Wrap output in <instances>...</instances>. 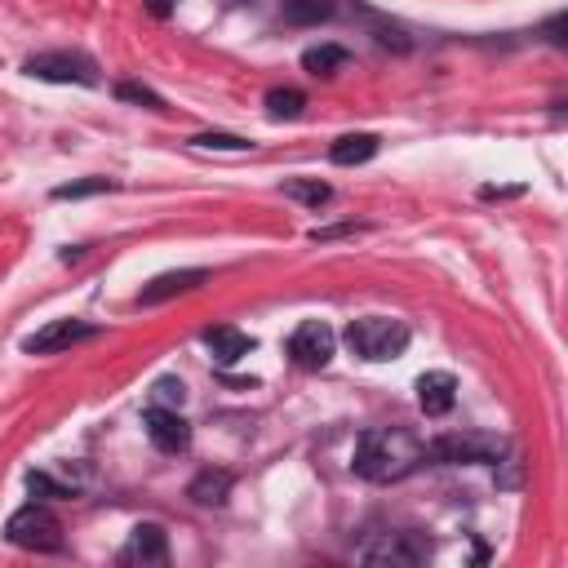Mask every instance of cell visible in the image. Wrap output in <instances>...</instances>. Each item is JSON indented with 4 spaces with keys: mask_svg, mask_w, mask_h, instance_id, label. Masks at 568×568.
Returning a JSON list of instances; mask_svg holds the SVG:
<instances>
[{
    "mask_svg": "<svg viewBox=\"0 0 568 568\" xmlns=\"http://www.w3.org/2000/svg\"><path fill=\"white\" fill-rule=\"evenodd\" d=\"M422 462H426V444L422 439H413L408 430H395V426H377V430L359 435L351 466L368 484H395L408 470H417Z\"/></svg>",
    "mask_w": 568,
    "mask_h": 568,
    "instance_id": "6da1fadb",
    "label": "cell"
},
{
    "mask_svg": "<svg viewBox=\"0 0 568 568\" xmlns=\"http://www.w3.org/2000/svg\"><path fill=\"white\" fill-rule=\"evenodd\" d=\"M346 346L359 355V359H399L404 346H408V324L390 320V315H359L346 324Z\"/></svg>",
    "mask_w": 568,
    "mask_h": 568,
    "instance_id": "7a4b0ae2",
    "label": "cell"
},
{
    "mask_svg": "<svg viewBox=\"0 0 568 568\" xmlns=\"http://www.w3.org/2000/svg\"><path fill=\"white\" fill-rule=\"evenodd\" d=\"M4 537L18 550H62V524H58V515L49 506H36V501L9 515Z\"/></svg>",
    "mask_w": 568,
    "mask_h": 568,
    "instance_id": "3957f363",
    "label": "cell"
},
{
    "mask_svg": "<svg viewBox=\"0 0 568 568\" xmlns=\"http://www.w3.org/2000/svg\"><path fill=\"white\" fill-rule=\"evenodd\" d=\"M510 444L501 435H484V430H457V435H439L426 444V457L435 462H497Z\"/></svg>",
    "mask_w": 568,
    "mask_h": 568,
    "instance_id": "277c9868",
    "label": "cell"
},
{
    "mask_svg": "<svg viewBox=\"0 0 568 568\" xmlns=\"http://www.w3.org/2000/svg\"><path fill=\"white\" fill-rule=\"evenodd\" d=\"M22 71L36 75V80H53V84H98L93 58L67 53V49H58V53H36V58L22 62Z\"/></svg>",
    "mask_w": 568,
    "mask_h": 568,
    "instance_id": "5b68a950",
    "label": "cell"
},
{
    "mask_svg": "<svg viewBox=\"0 0 568 568\" xmlns=\"http://www.w3.org/2000/svg\"><path fill=\"white\" fill-rule=\"evenodd\" d=\"M333 346H337L333 328H328L324 320H306V324H297L293 337H288V359H293L297 368L315 373V368H324V364L333 359Z\"/></svg>",
    "mask_w": 568,
    "mask_h": 568,
    "instance_id": "8992f818",
    "label": "cell"
},
{
    "mask_svg": "<svg viewBox=\"0 0 568 568\" xmlns=\"http://www.w3.org/2000/svg\"><path fill=\"white\" fill-rule=\"evenodd\" d=\"M89 337H98V324H89V320H53V324L36 328L31 337H22V351L27 355H53V351H67V346L89 342Z\"/></svg>",
    "mask_w": 568,
    "mask_h": 568,
    "instance_id": "52a82bcc",
    "label": "cell"
},
{
    "mask_svg": "<svg viewBox=\"0 0 568 568\" xmlns=\"http://www.w3.org/2000/svg\"><path fill=\"white\" fill-rule=\"evenodd\" d=\"M142 426H146V435H151V444H155L160 453H186V444H191V426H186V417H182L178 408L151 404V408L142 413Z\"/></svg>",
    "mask_w": 568,
    "mask_h": 568,
    "instance_id": "ba28073f",
    "label": "cell"
},
{
    "mask_svg": "<svg viewBox=\"0 0 568 568\" xmlns=\"http://www.w3.org/2000/svg\"><path fill=\"white\" fill-rule=\"evenodd\" d=\"M453 399H457V377L453 373L435 368V373H422L417 377V404H422L426 417H444L453 408Z\"/></svg>",
    "mask_w": 568,
    "mask_h": 568,
    "instance_id": "9c48e42d",
    "label": "cell"
},
{
    "mask_svg": "<svg viewBox=\"0 0 568 568\" xmlns=\"http://www.w3.org/2000/svg\"><path fill=\"white\" fill-rule=\"evenodd\" d=\"M120 559L124 564H169V537H164V528L160 524H138Z\"/></svg>",
    "mask_w": 568,
    "mask_h": 568,
    "instance_id": "30bf717a",
    "label": "cell"
},
{
    "mask_svg": "<svg viewBox=\"0 0 568 568\" xmlns=\"http://www.w3.org/2000/svg\"><path fill=\"white\" fill-rule=\"evenodd\" d=\"M209 280V271H169V275H155L146 288H142V297L138 302H146V306H155V302H164V297H173V293H191V288H200Z\"/></svg>",
    "mask_w": 568,
    "mask_h": 568,
    "instance_id": "8fae6325",
    "label": "cell"
},
{
    "mask_svg": "<svg viewBox=\"0 0 568 568\" xmlns=\"http://www.w3.org/2000/svg\"><path fill=\"white\" fill-rule=\"evenodd\" d=\"M204 346L213 351L217 364H235V359H244L253 351V337L240 333V328H231V324H217V328L204 333Z\"/></svg>",
    "mask_w": 568,
    "mask_h": 568,
    "instance_id": "7c38bea8",
    "label": "cell"
},
{
    "mask_svg": "<svg viewBox=\"0 0 568 568\" xmlns=\"http://www.w3.org/2000/svg\"><path fill=\"white\" fill-rule=\"evenodd\" d=\"M231 484H235V475H231V470H200V475L191 479L186 497H191L195 506H222V501H226V493H231Z\"/></svg>",
    "mask_w": 568,
    "mask_h": 568,
    "instance_id": "4fadbf2b",
    "label": "cell"
},
{
    "mask_svg": "<svg viewBox=\"0 0 568 568\" xmlns=\"http://www.w3.org/2000/svg\"><path fill=\"white\" fill-rule=\"evenodd\" d=\"M373 155H377V138H373V133H346V138H337L333 151H328L333 164H364V160H373Z\"/></svg>",
    "mask_w": 568,
    "mask_h": 568,
    "instance_id": "5bb4252c",
    "label": "cell"
},
{
    "mask_svg": "<svg viewBox=\"0 0 568 568\" xmlns=\"http://www.w3.org/2000/svg\"><path fill=\"white\" fill-rule=\"evenodd\" d=\"M333 18V0H284V22L293 27H315Z\"/></svg>",
    "mask_w": 568,
    "mask_h": 568,
    "instance_id": "9a60e30c",
    "label": "cell"
},
{
    "mask_svg": "<svg viewBox=\"0 0 568 568\" xmlns=\"http://www.w3.org/2000/svg\"><path fill=\"white\" fill-rule=\"evenodd\" d=\"M346 58H351V53H346L342 44H320V49H306V53H302V67H306L311 75H333L337 67H346Z\"/></svg>",
    "mask_w": 568,
    "mask_h": 568,
    "instance_id": "2e32d148",
    "label": "cell"
},
{
    "mask_svg": "<svg viewBox=\"0 0 568 568\" xmlns=\"http://www.w3.org/2000/svg\"><path fill=\"white\" fill-rule=\"evenodd\" d=\"M364 559L368 564H417V546H408L404 537H386L382 546H368Z\"/></svg>",
    "mask_w": 568,
    "mask_h": 568,
    "instance_id": "e0dca14e",
    "label": "cell"
},
{
    "mask_svg": "<svg viewBox=\"0 0 568 568\" xmlns=\"http://www.w3.org/2000/svg\"><path fill=\"white\" fill-rule=\"evenodd\" d=\"M302 106H306V93H302V89H271V93H266V111H271L275 120H297Z\"/></svg>",
    "mask_w": 568,
    "mask_h": 568,
    "instance_id": "ac0fdd59",
    "label": "cell"
},
{
    "mask_svg": "<svg viewBox=\"0 0 568 568\" xmlns=\"http://www.w3.org/2000/svg\"><path fill=\"white\" fill-rule=\"evenodd\" d=\"M284 195H288V200H302V204H315V209H320V204H324L333 191H328L320 178H288V182H284Z\"/></svg>",
    "mask_w": 568,
    "mask_h": 568,
    "instance_id": "d6986e66",
    "label": "cell"
},
{
    "mask_svg": "<svg viewBox=\"0 0 568 568\" xmlns=\"http://www.w3.org/2000/svg\"><path fill=\"white\" fill-rule=\"evenodd\" d=\"M191 146H204V151H248L253 142L235 138V133H200V138H191Z\"/></svg>",
    "mask_w": 568,
    "mask_h": 568,
    "instance_id": "ffe728a7",
    "label": "cell"
},
{
    "mask_svg": "<svg viewBox=\"0 0 568 568\" xmlns=\"http://www.w3.org/2000/svg\"><path fill=\"white\" fill-rule=\"evenodd\" d=\"M151 395H155V404H164V408L173 404V408H178V404L186 399V386H182L178 377H160V382L151 386Z\"/></svg>",
    "mask_w": 568,
    "mask_h": 568,
    "instance_id": "44dd1931",
    "label": "cell"
},
{
    "mask_svg": "<svg viewBox=\"0 0 568 568\" xmlns=\"http://www.w3.org/2000/svg\"><path fill=\"white\" fill-rule=\"evenodd\" d=\"M115 93H120L124 102H142V106H151V111H160V106H164V102H160L151 89H142V84H120Z\"/></svg>",
    "mask_w": 568,
    "mask_h": 568,
    "instance_id": "7402d4cb",
    "label": "cell"
},
{
    "mask_svg": "<svg viewBox=\"0 0 568 568\" xmlns=\"http://www.w3.org/2000/svg\"><path fill=\"white\" fill-rule=\"evenodd\" d=\"M93 191H106V178H89V182H71V186H58L53 195H58V200H71V195H93Z\"/></svg>",
    "mask_w": 568,
    "mask_h": 568,
    "instance_id": "603a6c76",
    "label": "cell"
},
{
    "mask_svg": "<svg viewBox=\"0 0 568 568\" xmlns=\"http://www.w3.org/2000/svg\"><path fill=\"white\" fill-rule=\"evenodd\" d=\"M27 488H31L36 497H67V488H58V484H53L49 475H40V470L27 475Z\"/></svg>",
    "mask_w": 568,
    "mask_h": 568,
    "instance_id": "cb8c5ba5",
    "label": "cell"
},
{
    "mask_svg": "<svg viewBox=\"0 0 568 568\" xmlns=\"http://www.w3.org/2000/svg\"><path fill=\"white\" fill-rule=\"evenodd\" d=\"M151 9H155V13H169V0H151Z\"/></svg>",
    "mask_w": 568,
    "mask_h": 568,
    "instance_id": "d4e9b609",
    "label": "cell"
}]
</instances>
